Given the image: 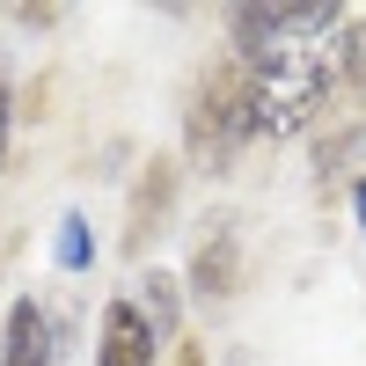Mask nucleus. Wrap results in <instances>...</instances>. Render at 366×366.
<instances>
[{"instance_id": "nucleus-4", "label": "nucleus", "mask_w": 366, "mask_h": 366, "mask_svg": "<svg viewBox=\"0 0 366 366\" xmlns=\"http://www.w3.org/2000/svg\"><path fill=\"white\" fill-rule=\"evenodd\" d=\"M169 198H176V162H147L139 191H132V227H125V242H132V249H147V234H162Z\"/></svg>"}, {"instance_id": "nucleus-3", "label": "nucleus", "mask_w": 366, "mask_h": 366, "mask_svg": "<svg viewBox=\"0 0 366 366\" xmlns=\"http://www.w3.org/2000/svg\"><path fill=\"white\" fill-rule=\"evenodd\" d=\"M51 315L37 308V293H22L8 308V330H0V366H51Z\"/></svg>"}, {"instance_id": "nucleus-2", "label": "nucleus", "mask_w": 366, "mask_h": 366, "mask_svg": "<svg viewBox=\"0 0 366 366\" xmlns=\"http://www.w3.org/2000/svg\"><path fill=\"white\" fill-rule=\"evenodd\" d=\"M96 366H162V330L139 308V293H117L96 322Z\"/></svg>"}, {"instance_id": "nucleus-6", "label": "nucleus", "mask_w": 366, "mask_h": 366, "mask_svg": "<svg viewBox=\"0 0 366 366\" xmlns=\"http://www.w3.org/2000/svg\"><path fill=\"white\" fill-rule=\"evenodd\" d=\"M51 264H59V271H96V227H88V212H59Z\"/></svg>"}, {"instance_id": "nucleus-10", "label": "nucleus", "mask_w": 366, "mask_h": 366, "mask_svg": "<svg viewBox=\"0 0 366 366\" xmlns=\"http://www.w3.org/2000/svg\"><path fill=\"white\" fill-rule=\"evenodd\" d=\"M176 366H205V359H198V345H183V352H176Z\"/></svg>"}, {"instance_id": "nucleus-1", "label": "nucleus", "mask_w": 366, "mask_h": 366, "mask_svg": "<svg viewBox=\"0 0 366 366\" xmlns=\"http://www.w3.org/2000/svg\"><path fill=\"white\" fill-rule=\"evenodd\" d=\"M183 132H191V154L227 169L242 147H249V74H242V59L227 51L220 66H205L198 88H191V117H183Z\"/></svg>"}, {"instance_id": "nucleus-8", "label": "nucleus", "mask_w": 366, "mask_h": 366, "mask_svg": "<svg viewBox=\"0 0 366 366\" xmlns=\"http://www.w3.org/2000/svg\"><path fill=\"white\" fill-rule=\"evenodd\" d=\"M8 132H15V96H8V74H0V169H8Z\"/></svg>"}, {"instance_id": "nucleus-7", "label": "nucleus", "mask_w": 366, "mask_h": 366, "mask_svg": "<svg viewBox=\"0 0 366 366\" xmlns=\"http://www.w3.org/2000/svg\"><path fill=\"white\" fill-rule=\"evenodd\" d=\"M169 286H176V279H162V271H154V279H139V308L154 315L162 337H176V293H169Z\"/></svg>"}, {"instance_id": "nucleus-9", "label": "nucleus", "mask_w": 366, "mask_h": 366, "mask_svg": "<svg viewBox=\"0 0 366 366\" xmlns=\"http://www.w3.org/2000/svg\"><path fill=\"white\" fill-rule=\"evenodd\" d=\"M352 220H359V234H366V176L352 183Z\"/></svg>"}, {"instance_id": "nucleus-5", "label": "nucleus", "mask_w": 366, "mask_h": 366, "mask_svg": "<svg viewBox=\"0 0 366 366\" xmlns=\"http://www.w3.org/2000/svg\"><path fill=\"white\" fill-rule=\"evenodd\" d=\"M191 286H198V293H234V286H242V242H234L227 220L198 242V257H191Z\"/></svg>"}]
</instances>
